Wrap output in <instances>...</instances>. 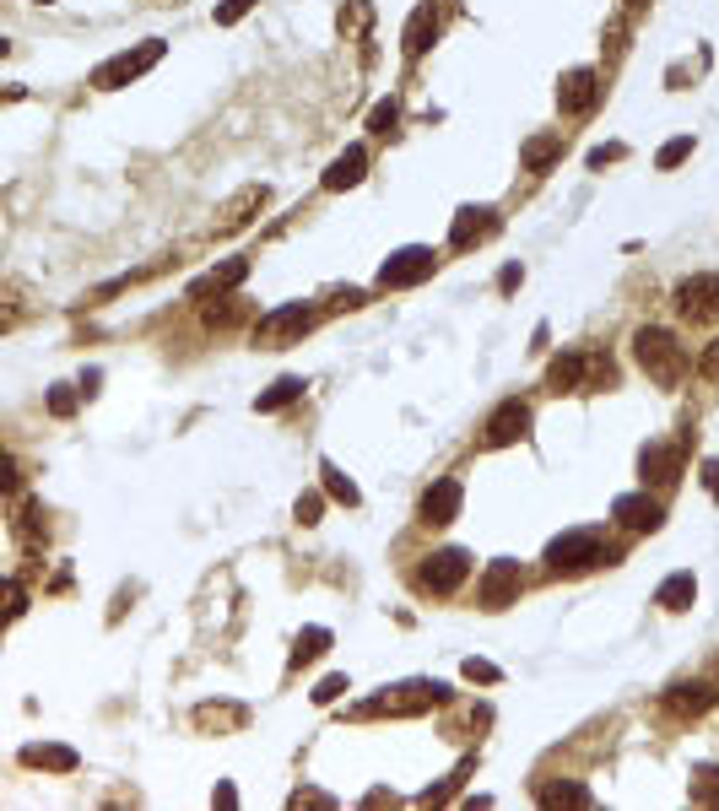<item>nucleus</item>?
<instances>
[{
  "label": "nucleus",
  "instance_id": "f257e3e1",
  "mask_svg": "<svg viewBox=\"0 0 719 811\" xmlns=\"http://www.w3.org/2000/svg\"><path fill=\"white\" fill-rule=\"evenodd\" d=\"M633 357H638V368H644L655 384H682L687 379V347L671 336V330H660V325H644L633 336Z\"/></svg>",
  "mask_w": 719,
  "mask_h": 811
},
{
  "label": "nucleus",
  "instance_id": "f03ea898",
  "mask_svg": "<svg viewBox=\"0 0 719 811\" xmlns=\"http://www.w3.org/2000/svg\"><path fill=\"white\" fill-rule=\"evenodd\" d=\"M601 563H617V547H606L601 530H568L547 547V568L552 574H590Z\"/></svg>",
  "mask_w": 719,
  "mask_h": 811
},
{
  "label": "nucleus",
  "instance_id": "7ed1b4c3",
  "mask_svg": "<svg viewBox=\"0 0 719 811\" xmlns=\"http://www.w3.org/2000/svg\"><path fill=\"white\" fill-rule=\"evenodd\" d=\"M444 698H449L444 682H401V687H384V698L363 703L357 720H368V714H422V709H433V703H444Z\"/></svg>",
  "mask_w": 719,
  "mask_h": 811
},
{
  "label": "nucleus",
  "instance_id": "20e7f679",
  "mask_svg": "<svg viewBox=\"0 0 719 811\" xmlns=\"http://www.w3.org/2000/svg\"><path fill=\"white\" fill-rule=\"evenodd\" d=\"M163 60V38H146L141 49H125V55H114L109 65H98V76H92V87L114 92V87H130L136 76H146L152 65Z\"/></svg>",
  "mask_w": 719,
  "mask_h": 811
},
{
  "label": "nucleus",
  "instance_id": "39448f33",
  "mask_svg": "<svg viewBox=\"0 0 719 811\" xmlns=\"http://www.w3.org/2000/svg\"><path fill=\"white\" fill-rule=\"evenodd\" d=\"M433 265H438V255H433V249H422V244L395 249V255L379 265V287H384V292L417 287V282H428V276H433Z\"/></svg>",
  "mask_w": 719,
  "mask_h": 811
},
{
  "label": "nucleus",
  "instance_id": "423d86ee",
  "mask_svg": "<svg viewBox=\"0 0 719 811\" xmlns=\"http://www.w3.org/2000/svg\"><path fill=\"white\" fill-rule=\"evenodd\" d=\"M422 590H433V595H455L465 574H471V557H465L460 547H438L433 557H422Z\"/></svg>",
  "mask_w": 719,
  "mask_h": 811
},
{
  "label": "nucleus",
  "instance_id": "0eeeda50",
  "mask_svg": "<svg viewBox=\"0 0 719 811\" xmlns=\"http://www.w3.org/2000/svg\"><path fill=\"white\" fill-rule=\"evenodd\" d=\"M519 590H525V574H519V563H509V557H498V563H487V574H482V606L487 611H503V606H514L519 601Z\"/></svg>",
  "mask_w": 719,
  "mask_h": 811
},
{
  "label": "nucleus",
  "instance_id": "6e6552de",
  "mask_svg": "<svg viewBox=\"0 0 719 811\" xmlns=\"http://www.w3.org/2000/svg\"><path fill=\"white\" fill-rule=\"evenodd\" d=\"M314 319H319L314 303H287V309H276V314L260 319V325H255V341H292V336H309Z\"/></svg>",
  "mask_w": 719,
  "mask_h": 811
},
{
  "label": "nucleus",
  "instance_id": "1a4fd4ad",
  "mask_svg": "<svg viewBox=\"0 0 719 811\" xmlns=\"http://www.w3.org/2000/svg\"><path fill=\"white\" fill-rule=\"evenodd\" d=\"M676 309H682L687 319H719V276H687L682 287H676Z\"/></svg>",
  "mask_w": 719,
  "mask_h": 811
},
{
  "label": "nucleus",
  "instance_id": "9d476101",
  "mask_svg": "<svg viewBox=\"0 0 719 811\" xmlns=\"http://www.w3.org/2000/svg\"><path fill=\"white\" fill-rule=\"evenodd\" d=\"M265 201H271V190H265V184H244L238 195H228V201L217 206V233H238V228H249V217H260Z\"/></svg>",
  "mask_w": 719,
  "mask_h": 811
},
{
  "label": "nucleus",
  "instance_id": "9b49d317",
  "mask_svg": "<svg viewBox=\"0 0 719 811\" xmlns=\"http://www.w3.org/2000/svg\"><path fill=\"white\" fill-rule=\"evenodd\" d=\"M595 98H601V71H590V65L568 71L563 87H557V109H563V114H590Z\"/></svg>",
  "mask_w": 719,
  "mask_h": 811
},
{
  "label": "nucleus",
  "instance_id": "f8f14e48",
  "mask_svg": "<svg viewBox=\"0 0 719 811\" xmlns=\"http://www.w3.org/2000/svg\"><path fill=\"white\" fill-rule=\"evenodd\" d=\"M530 433V406L525 401H519V395H514V401H503L498 411H492V417H487V444L492 449H503V444H519V438H525Z\"/></svg>",
  "mask_w": 719,
  "mask_h": 811
},
{
  "label": "nucleus",
  "instance_id": "ddd939ff",
  "mask_svg": "<svg viewBox=\"0 0 719 811\" xmlns=\"http://www.w3.org/2000/svg\"><path fill=\"white\" fill-rule=\"evenodd\" d=\"M714 682H676L671 693L660 698V709L665 714H676V720H698L703 709H714Z\"/></svg>",
  "mask_w": 719,
  "mask_h": 811
},
{
  "label": "nucleus",
  "instance_id": "4468645a",
  "mask_svg": "<svg viewBox=\"0 0 719 811\" xmlns=\"http://www.w3.org/2000/svg\"><path fill=\"white\" fill-rule=\"evenodd\" d=\"M460 503H465V493H460V482H455V476L433 482L428 493H422V525H449V520L460 514Z\"/></svg>",
  "mask_w": 719,
  "mask_h": 811
},
{
  "label": "nucleus",
  "instance_id": "2eb2a0df",
  "mask_svg": "<svg viewBox=\"0 0 719 811\" xmlns=\"http://www.w3.org/2000/svg\"><path fill=\"white\" fill-rule=\"evenodd\" d=\"M611 514H617L628 530H660V520H665V509L655 498H644V493H622L617 503H611Z\"/></svg>",
  "mask_w": 719,
  "mask_h": 811
},
{
  "label": "nucleus",
  "instance_id": "dca6fc26",
  "mask_svg": "<svg viewBox=\"0 0 719 811\" xmlns=\"http://www.w3.org/2000/svg\"><path fill=\"white\" fill-rule=\"evenodd\" d=\"M249 276V260H222V265H211L206 276H195L190 282V298H211V292H233L238 282Z\"/></svg>",
  "mask_w": 719,
  "mask_h": 811
},
{
  "label": "nucleus",
  "instance_id": "f3484780",
  "mask_svg": "<svg viewBox=\"0 0 719 811\" xmlns=\"http://www.w3.org/2000/svg\"><path fill=\"white\" fill-rule=\"evenodd\" d=\"M492 228H498V217H492L487 206H465L460 217H455V228H449V244H455V249H471L476 238H487Z\"/></svg>",
  "mask_w": 719,
  "mask_h": 811
},
{
  "label": "nucleus",
  "instance_id": "a211bd4d",
  "mask_svg": "<svg viewBox=\"0 0 719 811\" xmlns=\"http://www.w3.org/2000/svg\"><path fill=\"white\" fill-rule=\"evenodd\" d=\"M363 174H368V152L363 146H346L336 163L325 168V190H352V184H363Z\"/></svg>",
  "mask_w": 719,
  "mask_h": 811
},
{
  "label": "nucleus",
  "instance_id": "6ab92c4d",
  "mask_svg": "<svg viewBox=\"0 0 719 811\" xmlns=\"http://www.w3.org/2000/svg\"><path fill=\"white\" fill-rule=\"evenodd\" d=\"M584 374H590V357L584 352H563V357H552V368H547V390H584Z\"/></svg>",
  "mask_w": 719,
  "mask_h": 811
},
{
  "label": "nucleus",
  "instance_id": "aec40b11",
  "mask_svg": "<svg viewBox=\"0 0 719 811\" xmlns=\"http://www.w3.org/2000/svg\"><path fill=\"white\" fill-rule=\"evenodd\" d=\"M638 471H644V482H676V471H682V455H676L671 444H644V455H638Z\"/></svg>",
  "mask_w": 719,
  "mask_h": 811
},
{
  "label": "nucleus",
  "instance_id": "412c9836",
  "mask_svg": "<svg viewBox=\"0 0 719 811\" xmlns=\"http://www.w3.org/2000/svg\"><path fill=\"white\" fill-rule=\"evenodd\" d=\"M433 38H438V11H433V6H417V11H411V22H406V38H401L406 55H411V60L428 55Z\"/></svg>",
  "mask_w": 719,
  "mask_h": 811
},
{
  "label": "nucleus",
  "instance_id": "4be33fe9",
  "mask_svg": "<svg viewBox=\"0 0 719 811\" xmlns=\"http://www.w3.org/2000/svg\"><path fill=\"white\" fill-rule=\"evenodd\" d=\"M692 595H698V579H692V574H671V579H665L660 590H655V606H665V611H687Z\"/></svg>",
  "mask_w": 719,
  "mask_h": 811
},
{
  "label": "nucleus",
  "instance_id": "5701e85b",
  "mask_svg": "<svg viewBox=\"0 0 719 811\" xmlns=\"http://www.w3.org/2000/svg\"><path fill=\"white\" fill-rule=\"evenodd\" d=\"M525 168L530 174H541V168H552L557 157H563V130H557V136H536V141H525Z\"/></svg>",
  "mask_w": 719,
  "mask_h": 811
},
{
  "label": "nucleus",
  "instance_id": "b1692460",
  "mask_svg": "<svg viewBox=\"0 0 719 811\" xmlns=\"http://www.w3.org/2000/svg\"><path fill=\"white\" fill-rule=\"evenodd\" d=\"M22 763H28V768H55V774H71L76 752L71 747H22Z\"/></svg>",
  "mask_w": 719,
  "mask_h": 811
},
{
  "label": "nucleus",
  "instance_id": "393cba45",
  "mask_svg": "<svg viewBox=\"0 0 719 811\" xmlns=\"http://www.w3.org/2000/svg\"><path fill=\"white\" fill-rule=\"evenodd\" d=\"M319 476H325V493L336 498V503H346V509H352V503L363 498V493H357V482H352V476L341 471L336 460H325V465H319Z\"/></svg>",
  "mask_w": 719,
  "mask_h": 811
},
{
  "label": "nucleus",
  "instance_id": "a878e982",
  "mask_svg": "<svg viewBox=\"0 0 719 811\" xmlns=\"http://www.w3.org/2000/svg\"><path fill=\"white\" fill-rule=\"evenodd\" d=\"M325 649H330V628H309V633H298V644H292V671L309 666V660H319Z\"/></svg>",
  "mask_w": 719,
  "mask_h": 811
},
{
  "label": "nucleus",
  "instance_id": "bb28decb",
  "mask_svg": "<svg viewBox=\"0 0 719 811\" xmlns=\"http://www.w3.org/2000/svg\"><path fill=\"white\" fill-rule=\"evenodd\" d=\"M298 395H303V379H276L271 384V390H265L260 395V401H255V411H282V406H292V401H298Z\"/></svg>",
  "mask_w": 719,
  "mask_h": 811
},
{
  "label": "nucleus",
  "instance_id": "cd10ccee",
  "mask_svg": "<svg viewBox=\"0 0 719 811\" xmlns=\"http://www.w3.org/2000/svg\"><path fill=\"white\" fill-rule=\"evenodd\" d=\"M692 801H698V806H719V763L692 768Z\"/></svg>",
  "mask_w": 719,
  "mask_h": 811
},
{
  "label": "nucleus",
  "instance_id": "c85d7f7f",
  "mask_svg": "<svg viewBox=\"0 0 719 811\" xmlns=\"http://www.w3.org/2000/svg\"><path fill=\"white\" fill-rule=\"evenodd\" d=\"M541 806H595V795L584 784H547L541 790Z\"/></svg>",
  "mask_w": 719,
  "mask_h": 811
},
{
  "label": "nucleus",
  "instance_id": "c756f323",
  "mask_svg": "<svg viewBox=\"0 0 719 811\" xmlns=\"http://www.w3.org/2000/svg\"><path fill=\"white\" fill-rule=\"evenodd\" d=\"M368 22H374V6H368V0H346L341 6V33L346 38H363Z\"/></svg>",
  "mask_w": 719,
  "mask_h": 811
},
{
  "label": "nucleus",
  "instance_id": "7c9ffc66",
  "mask_svg": "<svg viewBox=\"0 0 719 811\" xmlns=\"http://www.w3.org/2000/svg\"><path fill=\"white\" fill-rule=\"evenodd\" d=\"M17 536L28 541V547H38V541L49 536V525H44V503H22V520H17Z\"/></svg>",
  "mask_w": 719,
  "mask_h": 811
},
{
  "label": "nucleus",
  "instance_id": "2f4dec72",
  "mask_svg": "<svg viewBox=\"0 0 719 811\" xmlns=\"http://www.w3.org/2000/svg\"><path fill=\"white\" fill-rule=\"evenodd\" d=\"M249 720V714L244 709H238V703H222V709H217V703H201V709H195V725H244Z\"/></svg>",
  "mask_w": 719,
  "mask_h": 811
},
{
  "label": "nucleus",
  "instance_id": "473e14b6",
  "mask_svg": "<svg viewBox=\"0 0 719 811\" xmlns=\"http://www.w3.org/2000/svg\"><path fill=\"white\" fill-rule=\"evenodd\" d=\"M687 157H692V136H676V141H665V146H660L655 163H660V168H682Z\"/></svg>",
  "mask_w": 719,
  "mask_h": 811
},
{
  "label": "nucleus",
  "instance_id": "72a5a7b5",
  "mask_svg": "<svg viewBox=\"0 0 719 811\" xmlns=\"http://www.w3.org/2000/svg\"><path fill=\"white\" fill-rule=\"evenodd\" d=\"M606 384H617V368H611V357H590V374H584V390H606Z\"/></svg>",
  "mask_w": 719,
  "mask_h": 811
},
{
  "label": "nucleus",
  "instance_id": "f704fd0d",
  "mask_svg": "<svg viewBox=\"0 0 719 811\" xmlns=\"http://www.w3.org/2000/svg\"><path fill=\"white\" fill-rule=\"evenodd\" d=\"M395 119H401V109H395V98H384L374 114H368V130H374V136H390L395 130Z\"/></svg>",
  "mask_w": 719,
  "mask_h": 811
},
{
  "label": "nucleus",
  "instance_id": "c9c22d12",
  "mask_svg": "<svg viewBox=\"0 0 719 811\" xmlns=\"http://www.w3.org/2000/svg\"><path fill=\"white\" fill-rule=\"evenodd\" d=\"M498 666H492V660H465V682H482V687H492V682H498Z\"/></svg>",
  "mask_w": 719,
  "mask_h": 811
},
{
  "label": "nucleus",
  "instance_id": "e433bc0d",
  "mask_svg": "<svg viewBox=\"0 0 719 811\" xmlns=\"http://www.w3.org/2000/svg\"><path fill=\"white\" fill-rule=\"evenodd\" d=\"M49 411H55V417H71V411H76L71 384H55V390H49Z\"/></svg>",
  "mask_w": 719,
  "mask_h": 811
},
{
  "label": "nucleus",
  "instance_id": "4c0bfd02",
  "mask_svg": "<svg viewBox=\"0 0 719 811\" xmlns=\"http://www.w3.org/2000/svg\"><path fill=\"white\" fill-rule=\"evenodd\" d=\"M319 514H325V498H319V493H303V498H298V520H303V525H319Z\"/></svg>",
  "mask_w": 719,
  "mask_h": 811
},
{
  "label": "nucleus",
  "instance_id": "58836bf2",
  "mask_svg": "<svg viewBox=\"0 0 719 811\" xmlns=\"http://www.w3.org/2000/svg\"><path fill=\"white\" fill-rule=\"evenodd\" d=\"M346 693V676H325V682L314 687V703H336Z\"/></svg>",
  "mask_w": 719,
  "mask_h": 811
},
{
  "label": "nucleus",
  "instance_id": "ea45409f",
  "mask_svg": "<svg viewBox=\"0 0 719 811\" xmlns=\"http://www.w3.org/2000/svg\"><path fill=\"white\" fill-rule=\"evenodd\" d=\"M249 6H255V0H222V6H217V22H222V28H233V22L244 17Z\"/></svg>",
  "mask_w": 719,
  "mask_h": 811
},
{
  "label": "nucleus",
  "instance_id": "a19ab883",
  "mask_svg": "<svg viewBox=\"0 0 719 811\" xmlns=\"http://www.w3.org/2000/svg\"><path fill=\"white\" fill-rule=\"evenodd\" d=\"M617 157H622V146H595V152H590V168H606V163H617Z\"/></svg>",
  "mask_w": 719,
  "mask_h": 811
},
{
  "label": "nucleus",
  "instance_id": "79ce46f5",
  "mask_svg": "<svg viewBox=\"0 0 719 811\" xmlns=\"http://www.w3.org/2000/svg\"><path fill=\"white\" fill-rule=\"evenodd\" d=\"M330 309H363V292H357V287L336 292V303H330Z\"/></svg>",
  "mask_w": 719,
  "mask_h": 811
},
{
  "label": "nucleus",
  "instance_id": "37998d69",
  "mask_svg": "<svg viewBox=\"0 0 719 811\" xmlns=\"http://www.w3.org/2000/svg\"><path fill=\"white\" fill-rule=\"evenodd\" d=\"M292 806H330V795H319V790H298V795H292Z\"/></svg>",
  "mask_w": 719,
  "mask_h": 811
},
{
  "label": "nucleus",
  "instance_id": "c03bdc74",
  "mask_svg": "<svg viewBox=\"0 0 719 811\" xmlns=\"http://www.w3.org/2000/svg\"><path fill=\"white\" fill-rule=\"evenodd\" d=\"M519 282H525V271H519V265H509V271H503V276H498V287H503V292H514Z\"/></svg>",
  "mask_w": 719,
  "mask_h": 811
},
{
  "label": "nucleus",
  "instance_id": "a18cd8bd",
  "mask_svg": "<svg viewBox=\"0 0 719 811\" xmlns=\"http://www.w3.org/2000/svg\"><path fill=\"white\" fill-rule=\"evenodd\" d=\"M22 611H28V595H22V584L11 579V617H22Z\"/></svg>",
  "mask_w": 719,
  "mask_h": 811
},
{
  "label": "nucleus",
  "instance_id": "49530a36",
  "mask_svg": "<svg viewBox=\"0 0 719 811\" xmlns=\"http://www.w3.org/2000/svg\"><path fill=\"white\" fill-rule=\"evenodd\" d=\"M211 801H217V806H238V790H233V784H217V795H211Z\"/></svg>",
  "mask_w": 719,
  "mask_h": 811
},
{
  "label": "nucleus",
  "instance_id": "de8ad7c7",
  "mask_svg": "<svg viewBox=\"0 0 719 811\" xmlns=\"http://www.w3.org/2000/svg\"><path fill=\"white\" fill-rule=\"evenodd\" d=\"M703 487H709V493H714V498H719V460H714V465H709V471H703Z\"/></svg>",
  "mask_w": 719,
  "mask_h": 811
},
{
  "label": "nucleus",
  "instance_id": "09e8293b",
  "mask_svg": "<svg viewBox=\"0 0 719 811\" xmlns=\"http://www.w3.org/2000/svg\"><path fill=\"white\" fill-rule=\"evenodd\" d=\"M703 374H719V341L709 347V357H703Z\"/></svg>",
  "mask_w": 719,
  "mask_h": 811
},
{
  "label": "nucleus",
  "instance_id": "8fccbe9b",
  "mask_svg": "<svg viewBox=\"0 0 719 811\" xmlns=\"http://www.w3.org/2000/svg\"><path fill=\"white\" fill-rule=\"evenodd\" d=\"M638 11H644V0H628V17H638Z\"/></svg>",
  "mask_w": 719,
  "mask_h": 811
}]
</instances>
